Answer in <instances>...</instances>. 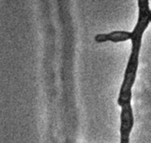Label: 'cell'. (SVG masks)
<instances>
[{"instance_id": "cell-1", "label": "cell", "mask_w": 151, "mask_h": 143, "mask_svg": "<svg viewBox=\"0 0 151 143\" xmlns=\"http://www.w3.org/2000/svg\"><path fill=\"white\" fill-rule=\"evenodd\" d=\"M138 5H139V19H138V22L133 31L132 32V52L127 63V69H125L124 81L120 87L119 96L118 100V103L120 107L131 104L132 87L136 79L142 39L143 33L148 28L151 20V11L149 8L148 0H139L138 1Z\"/></svg>"}, {"instance_id": "cell-2", "label": "cell", "mask_w": 151, "mask_h": 143, "mask_svg": "<svg viewBox=\"0 0 151 143\" xmlns=\"http://www.w3.org/2000/svg\"><path fill=\"white\" fill-rule=\"evenodd\" d=\"M133 126V114L131 104L121 107L120 143H129V136Z\"/></svg>"}, {"instance_id": "cell-3", "label": "cell", "mask_w": 151, "mask_h": 143, "mask_svg": "<svg viewBox=\"0 0 151 143\" xmlns=\"http://www.w3.org/2000/svg\"><path fill=\"white\" fill-rule=\"evenodd\" d=\"M133 36L132 32L128 31H113L109 34H98L95 37V41L96 43H105V42H112V43H119L125 42L131 39Z\"/></svg>"}]
</instances>
